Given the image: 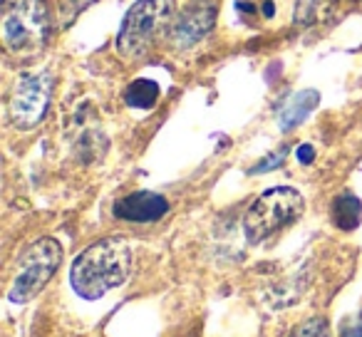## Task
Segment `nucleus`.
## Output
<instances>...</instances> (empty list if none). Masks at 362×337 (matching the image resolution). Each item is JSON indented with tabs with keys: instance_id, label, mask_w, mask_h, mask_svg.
Listing matches in <instances>:
<instances>
[{
	"instance_id": "nucleus-1",
	"label": "nucleus",
	"mask_w": 362,
	"mask_h": 337,
	"mask_svg": "<svg viewBox=\"0 0 362 337\" xmlns=\"http://www.w3.org/2000/svg\"><path fill=\"white\" fill-rule=\"evenodd\" d=\"M132 273V248L124 238H102L80 253L72 263V288L85 300H97L119 288Z\"/></svg>"
},
{
	"instance_id": "nucleus-2",
	"label": "nucleus",
	"mask_w": 362,
	"mask_h": 337,
	"mask_svg": "<svg viewBox=\"0 0 362 337\" xmlns=\"http://www.w3.org/2000/svg\"><path fill=\"white\" fill-rule=\"evenodd\" d=\"M174 0H139L129 8L117 35V50L134 60L149 52V47L161 35H169L174 25Z\"/></svg>"
},
{
	"instance_id": "nucleus-3",
	"label": "nucleus",
	"mask_w": 362,
	"mask_h": 337,
	"mask_svg": "<svg viewBox=\"0 0 362 337\" xmlns=\"http://www.w3.org/2000/svg\"><path fill=\"white\" fill-rule=\"evenodd\" d=\"M50 35V11L45 0H6L3 3V42L18 57H30L45 47Z\"/></svg>"
},
{
	"instance_id": "nucleus-4",
	"label": "nucleus",
	"mask_w": 362,
	"mask_h": 337,
	"mask_svg": "<svg viewBox=\"0 0 362 337\" xmlns=\"http://www.w3.org/2000/svg\"><path fill=\"white\" fill-rule=\"evenodd\" d=\"M305 201L291 187H278L266 191L251 203L243 218V231L251 243H261L268 236L278 233L281 228L291 226L293 221L303 216Z\"/></svg>"
},
{
	"instance_id": "nucleus-5",
	"label": "nucleus",
	"mask_w": 362,
	"mask_h": 337,
	"mask_svg": "<svg viewBox=\"0 0 362 337\" xmlns=\"http://www.w3.org/2000/svg\"><path fill=\"white\" fill-rule=\"evenodd\" d=\"M62 261V246L55 238H40L21 253L18 273L8 297L13 302H28L50 283Z\"/></svg>"
},
{
	"instance_id": "nucleus-6",
	"label": "nucleus",
	"mask_w": 362,
	"mask_h": 337,
	"mask_svg": "<svg viewBox=\"0 0 362 337\" xmlns=\"http://www.w3.org/2000/svg\"><path fill=\"white\" fill-rule=\"evenodd\" d=\"M52 95L50 72H28L16 80L8 97V114L18 129H33L45 119Z\"/></svg>"
},
{
	"instance_id": "nucleus-7",
	"label": "nucleus",
	"mask_w": 362,
	"mask_h": 337,
	"mask_svg": "<svg viewBox=\"0 0 362 337\" xmlns=\"http://www.w3.org/2000/svg\"><path fill=\"white\" fill-rule=\"evenodd\" d=\"M216 20V8L209 0H194L192 6L184 8L179 13V18L171 25V42L176 47H192L202 40L204 35H209Z\"/></svg>"
},
{
	"instance_id": "nucleus-8",
	"label": "nucleus",
	"mask_w": 362,
	"mask_h": 337,
	"mask_svg": "<svg viewBox=\"0 0 362 337\" xmlns=\"http://www.w3.org/2000/svg\"><path fill=\"white\" fill-rule=\"evenodd\" d=\"M166 211H169V201H166L164 196H159V194H151V191L129 194V196L119 199V201L115 203V216L129 223L159 221V218L166 216Z\"/></svg>"
},
{
	"instance_id": "nucleus-9",
	"label": "nucleus",
	"mask_w": 362,
	"mask_h": 337,
	"mask_svg": "<svg viewBox=\"0 0 362 337\" xmlns=\"http://www.w3.org/2000/svg\"><path fill=\"white\" fill-rule=\"evenodd\" d=\"M320 102V95L315 90H303L298 95H293L291 100L283 105L281 117H278V124H281L283 131H291L293 126H298Z\"/></svg>"
},
{
	"instance_id": "nucleus-10",
	"label": "nucleus",
	"mask_w": 362,
	"mask_h": 337,
	"mask_svg": "<svg viewBox=\"0 0 362 337\" xmlns=\"http://www.w3.org/2000/svg\"><path fill=\"white\" fill-rule=\"evenodd\" d=\"M332 223L342 231H352L362 223V201L352 194H342L332 201Z\"/></svg>"
},
{
	"instance_id": "nucleus-11",
	"label": "nucleus",
	"mask_w": 362,
	"mask_h": 337,
	"mask_svg": "<svg viewBox=\"0 0 362 337\" xmlns=\"http://www.w3.org/2000/svg\"><path fill=\"white\" fill-rule=\"evenodd\" d=\"M124 100L129 107H136V110H149V107L156 105L159 100V85L151 80H134L124 92Z\"/></svg>"
},
{
	"instance_id": "nucleus-12",
	"label": "nucleus",
	"mask_w": 362,
	"mask_h": 337,
	"mask_svg": "<svg viewBox=\"0 0 362 337\" xmlns=\"http://www.w3.org/2000/svg\"><path fill=\"white\" fill-rule=\"evenodd\" d=\"M291 337H330V327H327L325 317H310L303 325H298L291 332Z\"/></svg>"
},
{
	"instance_id": "nucleus-13",
	"label": "nucleus",
	"mask_w": 362,
	"mask_h": 337,
	"mask_svg": "<svg viewBox=\"0 0 362 337\" xmlns=\"http://www.w3.org/2000/svg\"><path fill=\"white\" fill-rule=\"evenodd\" d=\"M283 159H286V149H281V151H278V154L268 156V159L263 161V164L253 166L251 174H261V172H268V169H276V166H281V164H283Z\"/></svg>"
},
{
	"instance_id": "nucleus-14",
	"label": "nucleus",
	"mask_w": 362,
	"mask_h": 337,
	"mask_svg": "<svg viewBox=\"0 0 362 337\" xmlns=\"http://www.w3.org/2000/svg\"><path fill=\"white\" fill-rule=\"evenodd\" d=\"M296 156H298V161H303V164H310L313 156H315V151H313L310 144H303V146H298V149H296Z\"/></svg>"
},
{
	"instance_id": "nucleus-15",
	"label": "nucleus",
	"mask_w": 362,
	"mask_h": 337,
	"mask_svg": "<svg viewBox=\"0 0 362 337\" xmlns=\"http://www.w3.org/2000/svg\"><path fill=\"white\" fill-rule=\"evenodd\" d=\"M342 337H362V315H360V320H357L355 325L347 327V330L342 332Z\"/></svg>"
}]
</instances>
